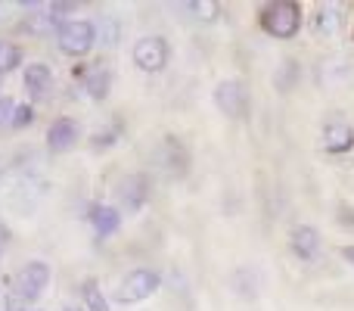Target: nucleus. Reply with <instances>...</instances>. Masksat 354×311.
Returning a JSON list of instances; mask_svg holds the SVG:
<instances>
[{
	"label": "nucleus",
	"instance_id": "obj_1",
	"mask_svg": "<svg viewBox=\"0 0 354 311\" xmlns=\"http://www.w3.org/2000/svg\"><path fill=\"white\" fill-rule=\"evenodd\" d=\"M261 25H264V31L274 37H292L301 25V6L286 3V0L268 3L261 10Z\"/></svg>",
	"mask_w": 354,
	"mask_h": 311
},
{
	"label": "nucleus",
	"instance_id": "obj_2",
	"mask_svg": "<svg viewBox=\"0 0 354 311\" xmlns=\"http://www.w3.org/2000/svg\"><path fill=\"white\" fill-rule=\"evenodd\" d=\"M159 283L162 281H159L156 271L137 268V271H131V274L122 277V283H118V290H115V299L124 302V305H131V302H143V299H149V296L159 290Z\"/></svg>",
	"mask_w": 354,
	"mask_h": 311
},
{
	"label": "nucleus",
	"instance_id": "obj_3",
	"mask_svg": "<svg viewBox=\"0 0 354 311\" xmlns=\"http://www.w3.org/2000/svg\"><path fill=\"white\" fill-rule=\"evenodd\" d=\"M56 41H59L62 53L68 56H84L87 50L97 41V28L93 22H84V19H75V22H62L59 31H56Z\"/></svg>",
	"mask_w": 354,
	"mask_h": 311
},
{
	"label": "nucleus",
	"instance_id": "obj_4",
	"mask_svg": "<svg viewBox=\"0 0 354 311\" xmlns=\"http://www.w3.org/2000/svg\"><path fill=\"white\" fill-rule=\"evenodd\" d=\"M47 283H50V268H47V265H44V262H28L16 274V281H12V290H16L19 299L35 302L37 296L47 290Z\"/></svg>",
	"mask_w": 354,
	"mask_h": 311
},
{
	"label": "nucleus",
	"instance_id": "obj_5",
	"mask_svg": "<svg viewBox=\"0 0 354 311\" xmlns=\"http://www.w3.org/2000/svg\"><path fill=\"white\" fill-rule=\"evenodd\" d=\"M134 62L143 72H159L168 62V44L156 35H147L134 44Z\"/></svg>",
	"mask_w": 354,
	"mask_h": 311
},
{
	"label": "nucleus",
	"instance_id": "obj_6",
	"mask_svg": "<svg viewBox=\"0 0 354 311\" xmlns=\"http://www.w3.org/2000/svg\"><path fill=\"white\" fill-rule=\"evenodd\" d=\"M214 103L230 118L245 116V87L239 81H221L218 91H214Z\"/></svg>",
	"mask_w": 354,
	"mask_h": 311
},
{
	"label": "nucleus",
	"instance_id": "obj_7",
	"mask_svg": "<svg viewBox=\"0 0 354 311\" xmlns=\"http://www.w3.org/2000/svg\"><path fill=\"white\" fill-rule=\"evenodd\" d=\"M75 143H78V122L75 118H56L47 131L50 153H68Z\"/></svg>",
	"mask_w": 354,
	"mask_h": 311
},
{
	"label": "nucleus",
	"instance_id": "obj_8",
	"mask_svg": "<svg viewBox=\"0 0 354 311\" xmlns=\"http://www.w3.org/2000/svg\"><path fill=\"white\" fill-rule=\"evenodd\" d=\"M326 153H348L354 147V128L348 122H330L324 128V137H320Z\"/></svg>",
	"mask_w": 354,
	"mask_h": 311
},
{
	"label": "nucleus",
	"instance_id": "obj_9",
	"mask_svg": "<svg viewBox=\"0 0 354 311\" xmlns=\"http://www.w3.org/2000/svg\"><path fill=\"white\" fill-rule=\"evenodd\" d=\"M289 246H292V252L301 258V262H314L320 252V233L314 231V227L301 224L292 231V237H289Z\"/></svg>",
	"mask_w": 354,
	"mask_h": 311
},
{
	"label": "nucleus",
	"instance_id": "obj_10",
	"mask_svg": "<svg viewBox=\"0 0 354 311\" xmlns=\"http://www.w3.org/2000/svg\"><path fill=\"white\" fill-rule=\"evenodd\" d=\"M50 87H53V75H50L47 66L35 62V66L25 69V91H28L31 100H44L50 97Z\"/></svg>",
	"mask_w": 354,
	"mask_h": 311
},
{
	"label": "nucleus",
	"instance_id": "obj_11",
	"mask_svg": "<svg viewBox=\"0 0 354 311\" xmlns=\"http://www.w3.org/2000/svg\"><path fill=\"white\" fill-rule=\"evenodd\" d=\"M109 85H112V72L103 66V62L84 69V91L91 94L93 100H106V97H109Z\"/></svg>",
	"mask_w": 354,
	"mask_h": 311
},
{
	"label": "nucleus",
	"instance_id": "obj_12",
	"mask_svg": "<svg viewBox=\"0 0 354 311\" xmlns=\"http://www.w3.org/2000/svg\"><path fill=\"white\" fill-rule=\"evenodd\" d=\"M91 224L97 231V237H112L122 224V215L115 206H93L91 208Z\"/></svg>",
	"mask_w": 354,
	"mask_h": 311
},
{
	"label": "nucleus",
	"instance_id": "obj_13",
	"mask_svg": "<svg viewBox=\"0 0 354 311\" xmlns=\"http://www.w3.org/2000/svg\"><path fill=\"white\" fill-rule=\"evenodd\" d=\"M339 28H342V12L336 6H320L317 16H314V31L324 37H333L339 35Z\"/></svg>",
	"mask_w": 354,
	"mask_h": 311
},
{
	"label": "nucleus",
	"instance_id": "obj_14",
	"mask_svg": "<svg viewBox=\"0 0 354 311\" xmlns=\"http://www.w3.org/2000/svg\"><path fill=\"white\" fill-rule=\"evenodd\" d=\"M84 305L91 311H106V299H103V293H100L97 281H87L84 283Z\"/></svg>",
	"mask_w": 354,
	"mask_h": 311
},
{
	"label": "nucleus",
	"instance_id": "obj_15",
	"mask_svg": "<svg viewBox=\"0 0 354 311\" xmlns=\"http://www.w3.org/2000/svg\"><path fill=\"white\" fill-rule=\"evenodd\" d=\"M16 66H19V47L0 41V75L10 72V69H16Z\"/></svg>",
	"mask_w": 354,
	"mask_h": 311
},
{
	"label": "nucleus",
	"instance_id": "obj_16",
	"mask_svg": "<svg viewBox=\"0 0 354 311\" xmlns=\"http://www.w3.org/2000/svg\"><path fill=\"white\" fill-rule=\"evenodd\" d=\"M28 118H31V109H28V106H16V112H12V125L19 128V125H25Z\"/></svg>",
	"mask_w": 354,
	"mask_h": 311
},
{
	"label": "nucleus",
	"instance_id": "obj_17",
	"mask_svg": "<svg viewBox=\"0 0 354 311\" xmlns=\"http://www.w3.org/2000/svg\"><path fill=\"white\" fill-rule=\"evenodd\" d=\"M342 256H345V258H348V262L354 265V246H345V249H342Z\"/></svg>",
	"mask_w": 354,
	"mask_h": 311
},
{
	"label": "nucleus",
	"instance_id": "obj_18",
	"mask_svg": "<svg viewBox=\"0 0 354 311\" xmlns=\"http://www.w3.org/2000/svg\"><path fill=\"white\" fill-rule=\"evenodd\" d=\"M0 175H3V162H0Z\"/></svg>",
	"mask_w": 354,
	"mask_h": 311
}]
</instances>
